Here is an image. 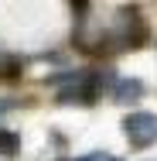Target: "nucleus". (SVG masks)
Returning <instances> with one entry per match:
<instances>
[{
	"mask_svg": "<svg viewBox=\"0 0 157 161\" xmlns=\"http://www.w3.org/2000/svg\"><path fill=\"white\" fill-rule=\"evenodd\" d=\"M58 161H72V158H58Z\"/></svg>",
	"mask_w": 157,
	"mask_h": 161,
	"instance_id": "6",
	"label": "nucleus"
},
{
	"mask_svg": "<svg viewBox=\"0 0 157 161\" xmlns=\"http://www.w3.org/2000/svg\"><path fill=\"white\" fill-rule=\"evenodd\" d=\"M113 96H116V103H137V99L144 96V82H140V79H133V75H126V79H116V86H113Z\"/></svg>",
	"mask_w": 157,
	"mask_h": 161,
	"instance_id": "2",
	"label": "nucleus"
},
{
	"mask_svg": "<svg viewBox=\"0 0 157 161\" xmlns=\"http://www.w3.org/2000/svg\"><path fill=\"white\" fill-rule=\"evenodd\" d=\"M79 161H120L116 154H106V151H92V154H86V158H79Z\"/></svg>",
	"mask_w": 157,
	"mask_h": 161,
	"instance_id": "4",
	"label": "nucleus"
},
{
	"mask_svg": "<svg viewBox=\"0 0 157 161\" xmlns=\"http://www.w3.org/2000/svg\"><path fill=\"white\" fill-rule=\"evenodd\" d=\"M17 134H10V130H0V154H14L17 151Z\"/></svg>",
	"mask_w": 157,
	"mask_h": 161,
	"instance_id": "3",
	"label": "nucleus"
},
{
	"mask_svg": "<svg viewBox=\"0 0 157 161\" xmlns=\"http://www.w3.org/2000/svg\"><path fill=\"white\" fill-rule=\"evenodd\" d=\"M10 106H14V99H0V113H7Z\"/></svg>",
	"mask_w": 157,
	"mask_h": 161,
	"instance_id": "5",
	"label": "nucleus"
},
{
	"mask_svg": "<svg viewBox=\"0 0 157 161\" xmlns=\"http://www.w3.org/2000/svg\"><path fill=\"white\" fill-rule=\"evenodd\" d=\"M123 134L130 141V147H150L157 144V117L154 113H126L123 117Z\"/></svg>",
	"mask_w": 157,
	"mask_h": 161,
	"instance_id": "1",
	"label": "nucleus"
}]
</instances>
